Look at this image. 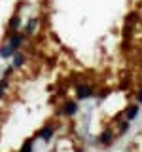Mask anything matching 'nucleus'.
Segmentation results:
<instances>
[{"label":"nucleus","mask_w":142,"mask_h":152,"mask_svg":"<svg viewBox=\"0 0 142 152\" xmlns=\"http://www.w3.org/2000/svg\"><path fill=\"white\" fill-rule=\"evenodd\" d=\"M9 44H12L13 46V50H15V51H19V48H21L23 44H25V40H27V34H25V32H9Z\"/></svg>","instance_id":"1"},{"label":"nucleus","mask_w":142,"mask_h":152,"mask_svg":"<svg viewBox=\"0 0 142 152\" xmlns=\"http://www.w3.org/2000/svg\"><path fill=\"white\" fill-rule=\"evenodd\" d=\"M40 27V17H28V21L25 23V34L27 36H34Z\"/></svg>","instance_id":"2"},{"label":"nucleus","mask_w":142,"mask_h":152,"mask_svg":"<svg viewBox=\"0 0 142 152\" xmlns=\"http://www.w3.org/2000/svg\"><path fill=\"white\" fill-rule=\"evenodd\" d=\"M93 95V88L87 84H82L76 88V99H80V101H83V99H89Z\"/></svg>","instance_id":"3"},{"label":"nucleus","mask_w":142,"mask_h":152,"mask_svg":"<svg viewBox=\"0 0 142 152\" xmlns=\"http://www.w3.org/2000/svg\"><path fill=\"white\" fill-rule=\"evenodd\" d=\"M53 135H55V126H51V124L49 126H44L40 131H38V137H40L42 141H46V142L53 139Z\"/></svg>","instance_id":"4"},{"label":"nucleus","mask_w":142,"mask_h":152,"mask_svg":"<svg viewBox=\"0 0 142 152\" xmlns=\"http://www.w3.org/2000/svg\"><path fill=\"white\" fill-rule=\"evenodd\" d=\"M114 139H116V133H114L110 127H108V129H104L101 135H99V142H101V145H104V146H108V145H112L114 142Z\"/></svg>","instance_id":"5"},{"label":"nucleus","mask_w":142,"mask_h":152,"mask_svg":"<svg viewBox=\"0 0 142 152\" xmlns=\"http://www.w3.org/2000/svg\"><path fill=\"white\" fill-rule=\"evenodd\" d=\"M76 112H78L76 101H66V103H63V107H61V114H63V116H74Z\"/></svg>","instance_id":"6"},{"label":"nucleus","mask_w":142,"mask_h":152,"mask_svg":"<svg viewBox=\"0 0 142 152\" xmlns=\"http://www.w3.org/2000/svg\"><path fill=\"white\" fill-rule=\"evenodd\" d=\"M19 28H21V15H19V13H13V15L9 17L8 31H9V32H17ZM9 32H8V34H9Z\"/></svg>","instance_id":"7"},{"label":"nucleus","mask_w":142,"mask_h":152,"mask_svg":"<svg viewBox=\"0 0 142 152\" xmlns=\"http://www.w3.org/2000/svg\"><path fill=\"white\" fill-rule=\"evenodd\" d=\"M27 63V55L21 53V51H15L13 53V69H21V66H25Z\"/></svg>","instance_id":"8"},{"label":"nucleus","mask_w":142,"mask_h":152,"mask_svg":"<svg viewBox=\"0 0 142 152\" xmlns=\"http://www.w3.org/2000/svg\"><path fill=\"white\" fill-rule=\"evenodd\" d=\"M13 53H15V50H13V46L9 44H4V46H0V57L2 59H9V57H13Z\"/></svg>","instance_id":"9"},{"label":"nucleus","mask_w":142,"mask_h":152,"mask_svg":"<svg viewBox=\"0 0 142 152\" xmlns=\"http://www.w3.org/2000/svg\"><path fill=\"white\" fill-rule=\"evenodd\" d=\"M123 114H125V118H127L129 122L135 120L136 114H138V104H129V107L125 108V112H123Z\"/></svg>","instance_id":"10"},{"label":"nucleus","mask_w":142,"mask_h":152,"mask_svg":"<svg viewBox=\"0 0 142 152\" xmlns=\"http://www.w3.org/2000/svg\"><path fill=\"white\" fill-rule=\"evenodd\" d=\"M136 21H138V13H136V12H131L129 15H127V19H125V25L135 27V25H136Z\"/></svg>","instance_id":"11"},{"label":"nucleus","mask_w":142,"mask_h":152,"mask_svg":"<svg viewBox=\"0 0 142 152\" xmlns=\"http://www.w3.org/2000/svg\"><path fill=\"white\" fill-rule=\"evenodd\" d=\"M6 89H8V78L4 76V78L0 80V99L4 97V93H6Z\"/></svg>","instance_id":"12"},{"label":"nucleus","mask_w":142,"mask_h":152,"mask_svg":"<svg viewBox=\"0 0 142 152\" xmlns=\"http://www.w3.org/2000/svg\"><path fill=\"white\" fill-rule=\"evenodd\" d=\"M21 152H32V139H27L21 146Z\"/></svg>","instance_id":"13"},{"label":"nucleus","mask_w":142,"mask_h":152,"mask_svg":"<svg viewBox=\"0 0 142 152\" xmlns=\"http://www.w3.org/2000/svg\"><path fill=\"white\" fill-rule=\"evenodd\" d=\"M127 129H129V120H127V118H123V120L120 122V133H125Z\"/></svg>","instance_id":"14"},{"label":"nucleus","mask_w":142,"mask_h":152,"mask_svg":"<svg viewBox=\"0 0 142 152\" xmlns=\"http://www.w3.org/2000/svg\"><path fill=\"white\" fill-rule=\"evenodd\" d=\"M136 101H138V103H142V88L138 89V93H136Z\"/></svg>","instance_id":"15"},{"label":"nucleus","mask_w":142,"mask_h":152,"mask_svg":"<svg viewBox=\"0 0 142 152\" xmlns=\"http://www.w3.org/2000/svg\"><path fill=\"white\" fill-rule=\"evenodd\" d=\"M76 152H83V150H82V148H80V150H76Z\"/></svg>","instance_id":"16"}]
</instances>
